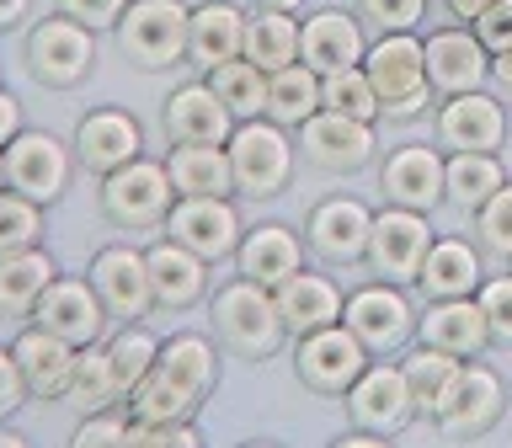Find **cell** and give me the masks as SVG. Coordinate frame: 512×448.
Segmentation results:
<instances>
[{
	"label": "cell",
	"instance_id": "cell-16",
	"mask_svg": "<svg viewBox=\"0 0 512 448\" xmlns=\"http://www.w3.org/2000/svg\"><path fill=\"white\" fill-rule=\"evenodd\" d=\"M235 112L219 102V91L208 80L176 86L166 96V139L171 144H230Z\"/></svg>",
	"mask_w": 512,
	"mask_h": 448
},
{
	"label": "cell",
	"instance_id": "cell-55",
	"mask_svg": "<svg viewBox=\"0 0 512 448\" xmlns=\"http://www.w3.org/2000/svg\"><path fill=\"white\" fill-rule=\"evenodd\" d=\"M256 6H272V11H294V6H304V0H256Z\"/></svg>",
	"mask_w": 512,
	"mask_h": 448
},
{
	"label": "cell",
	"instance_id": "cell-11",
	"mask_svg": "<svg viewBox=\"0 0 512 448\" xmlns=\"http://www.w3.org/2000/svg\"><path fill=\"white\" fill-rule=\"evenodd\" d=\"M411 411H416V400H411L406 368H395V363H368L358 384L347 390V416L368 432H384V438L406 427Z\"/></svg>",
	"mask_w": 512,
	"mask_h": 448
},
{
	"label": "cell",
	"instance_id": "cell-2",
	"mask_svg": "<svg viewBox=\"0 0 512 448\" xmlns=\"http://www.w3.org/2000/svg\"><path fill=\"white\" fill-rule=\"evenodd\" d=\"M187 38H192V11L182 0H128L118 22V43L139 70H171L187 54Z\"/></svg>",
	"mask_w": 512,
	"mask_h": 448
},
{
	"label": "cell",
	"instance_id": "cell-25",
	"mask_svg": "<svg viewBox=\"0 0 512 448\" xmlns=\"http://www.w3.org/2000/svg\"><path fill=\"white\" fill-rule=\"evenodd\" d=\"M144 262H150V288L160 310H187V304L203 299L208 262L198 251H187L182 240H160V246L144 251Z\"/></svg>",
	"mask_w": 512,
	"mask_h": 448
},
{
	"label": "cell",
	"instance_id": "cell-47",
	"mask_svg": "<svg viewBox=\"0 0 512 448\" xmlns=\"http://www.w3.org/2000/svg\"><path fill=\"white\" fill-rule=\"evenodd\" d=\"M475 38L486 43V54H507L512 48V0H496L491 11L475 16Z\"/></svg>",
	"mask_w": 512,
	"mask_h": 448
},
{
	"label": "cell",
	"instance_id": "cell-28",
	"mask_svg": "<svg viewBox=\"0 0 512 448\" xmlns=\"http://www.w3.org/2000/svg\"><path fill=\"white\" fill-rule=\"evenodd\" d=\"M235 262H240V278H251L262 288H278L283 278H294V272L304 267V251H299L294 230H283V224H256L251 235H240Z\"/></svg>",
	"mask_w": 512,
	"mask_h": 448
},
{
	"label": "cell",
	"instance_id": "cell-12",
	"mask_svg": "<svg viewBox=\"0 0 512 448\" xmlns=\"http://www.w3.org/2000/svg\"><path fill=\"white\" fill-rule=\"evenodd\" d=\"M91 288L102 294L112 320H144L155 310V288H150V262H144V251H128V246L96 251Z\"/></svg>",
	"mask_w": 512,
	"mask_h": 448
},
{
	"label": "cell",
	"instance_id": "cell-40",
	"mask_svg": "<svg viewBox=\"0 0 512 448\" xmlns=\"http://www.w3.org/2000/svg\"><path fill=\"white\" fill-rule=\"evenodd\" d=\"M70 400L80 411H107V406H118V379H112V358H107V347H80V358H75V384H70Z\"/></svg>",
	"mask_w": 512,
	"mask_h": 448
},
{
	"label": "cell",
	"instance_id": "cell-51",
	"mask_svg": "<svg viewBox=\"0 0 512 448\" xmlns=\"http://www.w3.org/2000/svg\"><path fill=\"white\" fill-rule=\"evenodd\" d=\"M491 6H496V0H448V11H454L459 22H475V16L491 11Z\"/></svg>",
	"mask_w": 512,
	"mask_h": 448
},
{
	"label": "cell",
	"instance_id": "cell-49",
	"mask_svg": "<svg viewBox=\"0 0 512 448\" xmlns=\"http://www.w3.org/2000/svg\"><path fill=\"white\" fill-rule=\"evenodd\" d=\"M32 390H27V379H22V363H16V352L11 347H0V422L22 406Z\"/></svg>",
	"mask_w": 512,
	"mask_h": 448
},
{
	"label": "cell",
	"instance_id": "cell-13",
	"mask_svg": "<svg viewBox=\"0 0 512 448\" xmlns=\"http://www.w3.org/2000/svg\"><path fill=\"white\" fill-rule=\"evenodd\" d=\"M32 315H38L43 331L64 336L70 347H91L96 336H102V326H107V304L91 288V278H54L43 288V299H38Z\"/></svg>",
	"mask_w": 512,
	"mask_h": 448
},
{
	"label": "cell",
	"instance_id": "cell-41",
	"mask_svg": "<svg viewBox=\"0 0 512 448\" xmlns=\"http://www.w3.org/2000/svg\"><path fill=\"white\" fill-rule=\"evenodd\" d=\"M107 358H112V379H118V395L128 400V390L150 374L155 358H160V342L150 331H139V326H128L123 336H112L107 342Z\"/></svg>",
	"mask_w": 512,
	"mask_h": 448
},
{
	"label": "cell",
	"instance_id": "cell-56",
	"mask_svg": "<svg viewBox=\"0 0 512 448\" xmlns=\"http://www.w3.org/2000/svg\"><path fill=\"white\" fill-rule=\"evenodd\" d=\"M0 182H6V150H0Z\"/></svg>",
	"mask_w": 512,
	"mask_h": 448
},
{
	"label": "cell",
	"instance_id": "cell-17",
	"mask_svg": "<svg viewBox=\"0 0 512 448\" xmlns=\"http://www.w3.org/2000/svg\"><path fill=\"white\" fill-rule=\"evenodd\" d=\"M139 150H144V134L134 123V112H123V107H96L75 128V155H80V166H86V171L107 176V171L128 166Z\"/></svg>",
	"mask_w": 512,
	"mask_h": 448
},
{
	"label": "cell",
	"instance_id": "cell-23",
	"mask_svg": "<svg viewBox=\"0 0 512 448\" xmlns=\"http://www.w3.org/2000/svg\"><path fill=\"white\" fill-rule=\"evenodd\" d=\"M416 331H422L427 347H443V352H454V358H475V352H486V342H491V320L480 310V299H470V294L432 299V310L416 320Z\"/></svg>",
	"mask_w": 512,
	"mask_h": 448
},
{
	"label": "cell",
	"instance_id": "cell-21",
	"mask_svg": "<svg viewBox=\"0 0 512 448\" xmlns=\"http://www.w3.org/2000/svg\"><path fill=\"white\" fill-rule=\"evenodd\" d=\"M363 54H368L363 27L352 22L347 11H315L310 22L299 27V59L310 64L315 75L352 70V64H363Z\"/></svg>",
	"mask_w": 512,
	"mask_h": 448
},
{
	"label": "cell",
	"instance_id": "cell-42",
	"mask_svg": "<svg viewBox=\"0 0 512 448\" xmlns=\"http://www.w3.org/2000/svg\"><path fill=\"white\" fill-rule=\"evenodd\" d=\"M43 240V203L22 192H0V251H22Z\"/></svg>",
	"mask_w": 512,
	"mask_h": 448
},
{
	"label": "cell",
	"instance_id": "cell-4",
	"mask_svg": "<svg viewBox=\"0 0 512 448\" xmlns=\"http://www.w3.org/2000/svg\"><path fill=\"white\" fill-rule=\"evenodd\" d=\"M171 171L166 160H144L134 155L128 166L107 171L102 176V208L112 224L123 230H150V224H166L171 219Z\"/></svg>",
	"mask_w": 512,
	"mask_h": 448
},
{
	"label": "cell",
	"instance_id": "cell-18",
	"mask_svg": "<svg viewBox=\"0 0 512 448\" xmlns=\"http://www.w3.org/2000/svg\"><path fill=\"white\" fill-rule=\"evenodd\" d=\"M496 416H502V379L480 363H464L454 395L443 400V411L432 422L443 427V438H480Z\"/></svg>",
	"mask_w": 512,
	"mask_h": 448
},
{
	"label": "cell",
	"instance_id": "cell-9",
	"mask_svg": "<svg viewBox=\"0 0 512 448\" xmlns=\"http://www.w3.org/2000/svg\"><path fill=\"white\" fill-rule=\"evenodd\" d=\"M64 182H70V150L54 134H38V128H22L6 144V187L22 192L32 203H54Z\"/></svg>",
	"mask_w": 512,
	"mask_h": 448
},
{
	"label": "cell",
	"instance_id": "cell-6",
	"mask_svg": "<svg viewBox=\"0 0 512 448\" xmlns=\"http://www.w3.org/2000/svg\"><path fill=\"white\" fill-rule=\"evenodd\" d=\"M96 64V38L91 27H80L75 16H48L27 32V70L38 75V86H54V91H70L91 75Z\"/></svg>",
	"mask_w": 512,
	"mask_h": 448
},
{
	"label": "cell",
	"instance_id": "cell-7",
	"mask_svg": "<svg viewBox=\"0 0 512 448\" xmlns=\"http://www.w3.org/2000/svg\"><path fill=\"white\" fill-rule=\"evenodd\" d=\"M432 251V230H427V214H416V208H384L374 214V235H368V262L384 283H416V272H422Z\"/></svg>",
	"mask_w": 512,
	"mask_h": 448
},
{
	"label": "cell",
	"instance_id": "cell-53",
	"mask_svg": "<svg viewBox=\"0 0 512 448\" xmlns=\"http://www.w3.org/2000/svg\"><path fill=\"white\" fill-rule=\"evenodd\" d=\"M27 6H32V0H0V32L22 22V16H27Z\"/></svg>",
	"mask_w": 512,
	"mask_h": 448
},
{
	"label": "cell",
	"instance_id": "cell-14",
	"mask_svg": "<svg viewBox=\"0 0 512 448\" xmlns=\"http://www.w3.org/2000/svg\"><path fill=\"white\" fill-rule=\"evenodd\" d=\"M342 320L352 326V336H358L368 352L400 347V342L411 336V326H416L411 304H406V294H400L395 283H368V288H358V294L342 304Z\"/></svg>",
	"mask_w": 512,
	"mask_h": 448
},
{
	"label": "cell",
	"instance_id": "cell-31",
	"mask_svg": "<svg viewBox=\"0 0 512 448\" xmlns=\"http://www.w3.org/2000/svg\"><path fill=\"white\" fill-rule=\"evenodd\" d=\"M416 288L427 299H459V294H475L480 288V256L470 240H432L422 272H416Z\"/></svg>",
	"mask_w": 512,
	"mask_h": 448
},
{
	"label": "cell",
	"instance_id": "cell-22",
	"mask_svg": "<svg viewBox=\"0 0 512 448\" xmlns=\"http://www.w3.org/2000/svg\"><path fill=\"white\" fill-rule=\"evenodd\" d=\"M368 235H374V214L358 198H326L310 214V246L326 262H363L368 256Z\"/></svg>",
	"mask_w": 512,
	"mask_h": 448
},
{
	"label": "cell",
	"instance_id": "cell-27",
	"mask_svg": "<svg viewBox=\"0 0 512 448\" xmlns=\"http://www.w3.org/2000/svg\"><path fill=\"white\" fill-rule=\"evenodd\" d=\"M272 299H278V315L294 336H310L320 326H331V320H342V294H336V283L320 278V272H304V267L272 288Z\"/></svg>",
	"mask_w": 512,
	"mask_h": 448
},
{
	"label": "cell",
	"instance_id": "cell-32",
	"mask_svg": "<svg viewBox=\"0 0 512 448\" xmlns=\"http://www.w3.org/2000/svg\"><path fill=\"white\" fill-rule=\"evenodd\" d=\"M54 256L38 246L0 251V315H32L43 299V288L54 283Z\"/></svg>",
	"mask_w": 512,
	"mask_h": 448
},
{
	"label": "cell",
	"instance_id": "cell-26",
	"mask_svg": "<svg viewBox=\"0 0 512 448\" xmlns=\"http://www.w3.org/2000/svg\"><path fill=\"white\" fill-rule=\"evenodd\" d=\"M438 134L448 150H496L507 134V118L486 91H459L438 112Z\"/></svg>",
	"mask_w": 512,
	"mask_h": 448
},
{
	"label": "cell",
	"instance_id": "cell-54",
	"mask_svg": "<svg viewBox=\"0 0 512 448\" xmlns=\"http://www.w3.org/2000/svg\"><path fill=\"white\" fill-rule=\"evenodd\" d=\"M0 448H27L22 432H0Z\"/></svg>",
	"mask_w": 512,
	"mask_h": 448
},
{
	"label": "cell",
	"instance_id": "cell-30",
	"mask_svg": "<svg viewBox=\"0 0 512 448\" xmlns=\"http://www.w3.org/2000/svg\"><path fill=\"white\" fill-rule=\"evenodd\" d=\"M166 171H171L176 198H224L235 187V166L224 144H176Z\"/></svg>",
	"mask_w": 512,
	"mask_h": 448
},
{
	"label": "cell",
	"instance_id": "cell-43",
	"mask_svg": "<svg viewBox=\"0 0 512 448\" xmlns=\"http://www.w3.org/2000/svg\"><path fill=\"white\" fill-rule=\"evenodd\" d=\"M475 235H480V246H486V251L512 256V187L507 182L475 208Z\"/></svg>",
	"mask_w": 512,
	"mask_h": 448
},
{
	"label": "cell",
	"instance_id": "cell-37",
	"mask_svg": "<svg viewBox=\"0 0 512 448\" xmlns=\"http://www.w3.org/2000/svg\"><path fill=\"white\" fill-rule=\"evenodd\" d=\"M155 368L166 379H176L192 400H208V390H214L219 368H214V347L203 342V336H171L166 347H160Z\"/></svg>",
	"mask_w": 512,
	"mask_h": 448
},
{
	"label": "cell",
	"instance_id": "cell-34",
	"mask_svg": "<svg viewBox=\"0 0 512 448\" xmlns=\"http://www.w3.org/2000/svg\"><path fill=\"white\" fill-rule=\"evenodd\" d=\"M400 368H406V384H411L416 411L438 416V411H443V400L454 395L459 374H464V358H454V352H443V347H427V342H422Z\"/></svg>",
	"mask_w": 512,
	"mask_h": 448
},
{
	"label": "cell",
	"instance_id": "cell-1",
	"mask_svg": "<svg viewBox=\"0 0 512 448\" xmlns=\"http://www.w3.org/2000/svg\"><path fill=\"white\" fill-rule=\"evenodd\" d=\"M214 331L230 352H240V358H272L288 326L278 315L272 288L251 283V278H235L214 294Z\"/></svg>",
	"mask_w": 512,
	"mask_h": 448
},
{
	"label": "cell",
	"instance_id": "cell-5",
	"mask_svg": "<svg viewBox=\"0 0 512 448\" xmlns=\"http://www.w3.org/2000/svg\"><path fill=\"white\" fill-rule=\"evenodd\" d=\"M230 166H235V187L246 198H272V192L288 187L294 176V144H288L283 123H262V118H246L230 134Z\"/></svg>",
	"mask_w": 512,
	"mask_h": 448
},
{
	"label": "cell",
	"instance_id": "cell-44",
	"mask_svg": "<svg viewBox=\"0 0 512 448\" xmlns=\"http://www.w3.org/2000/svg\"><path fill=\"white\" fill-rule=\"evenodd\" d=\"M128 427H134V416L128 406H107V411H86V422L75 427V448H91V443H128Z\"/></svg>",
	"mask_w": 512,
	"mask_h": 448
},
{
	"label": "cell",
	"instance_id": "cell-3",
	"mask_svg": "<svg viewBox=\"0 0 512 448\" xmlns=\"http://www.w3.org/2000/svg\"><path fill=\"white\" fill-rule=\"evenodd\" d=\"M363 70L379 91V107L390 118H416L427 107V43H416L411 32H390L363 54Z\"/></svg>",
	"mask_w": 512,
	"mask_h": 448
},
{
	"label": "cell",
	"instance_id": "cell-10",
	"mask_svg": "<svg viewBox=\"0 0 512 448\" xmlns=\"http://www.w3.org/2000/svg\"><path fill=\"white\" fill-rule=\"evenodd\" d=\"M299 150L320 171H358L363 160L374 155V123L320 107L315 118L299 123Z\"/></svg>",
	"mask_w": 512,
	"mask_h": 448
},
{
	"label": "cell",
	"instance_id": "cell-8",
	"mask_svg": "<svg viewBox=\"0 0 512 448\" xmlns=\"http://www.w3.org/2000/svg\"><path fill=\"white\" fill-rule=\"evenodd\" d=\"M299 379L310 384V390H320V395H347L352 384H358V374L368 368V347L352 336V326L342 320V326H320V331H310L299 342Z\"/></svg>",
	"mask_w": 512,
	"mask_h": 448
},
{
	"label": "cell",
	"instance_id": "cell-36",
	"mask_svg": "<svg viewBox=\"0 0 512 448\" xmlns=\"http://www.w3.org/2000/svg\"><path fill=\"white\" fill-rule=\"evenodd\" d=\"M502 182V160L491 150H454V160H443V198H454L464 214L486 203Z\"/></svg>",
	"mask_w": 512,
	"mask_h": 448
},
{
	"label": "cell",
	"instance_id": "cell-39",
	"mask_svg": "<svg viewBox=\"0 0 512 448\" xmlns=\"http://www.w3.org/2000/svg\"><path fill=\"white\" fill-rule=\"evenodd\" d=\"M320 107H331V112H347V118H363V123H374L379 118V91H374V80H368L363 64H352V70H336V75H320Z\"/></svg>",
	"mask_w": 512,
	"mask_h": 448
},
{
	"label": "cell",
	"instance_id": "cell-29",
	"mask_svg": "<svg viewBox=\"0 0 512 448\" xmlns=\"http://www.w3.org/2000/svg\"><path fill=\"white\" fill-rule=\"evenodd\" d=\"M240 48H246V11H235L230 0H208L192 11L187 54L198 59V70H219V64L240 59Z\"/></svg>",
	"mask_w": 512,
	"mask_h": 448
},
{
	"label": "cell",
	"instance_id": "cell-45",
	"mask_svg": "<svg viewBox=\"0 0 512 448\" xmlns=\"http://www.w3.org/2000/svg\"><path fill=\"white\" fill-rule=\"evenodd\" d=\"M358 11H363L379 32H411L416 22H422L427 0H358Z\"/></svg>",
	"mask_w": 512,
	"mask_h": 448
},
{
	"label": "cell",
	"instance_id": "cell-48",
	"mask_svg": "<svg viewBox=\"0 0 512 448\" xmlns=\"http://www.w3.org/2000/svg\"><path fill=\"white\" fill-rule=\"evenodd\" d=\"M59 11H64V16H75L80 27L102 32V27H118V22H123L128 0H59Z\"/></svg>",
	"mask_w": 512,
	"mask_h": 448
},
{
	"label": "cell",
	"instance_id": "cell-35",
	"mask_svg": "<svg viewBox=\"0 0 512 448\" xmlns=\"http://www.w3.org/2000/svg\"><path fill=\"white\" fill-rule=\"evenodd\" d=\"M320 112V75L310 64H283V70L267 75V118L283 128H299L304 118Z\"/></svg>",
	"mask_w": 512,
	"mask_h": 448
},
{
	"label": "cell",
	"instance_id": "cell-20",
	"mask_svg": "<svg viewBox=\"0 0 512 448\" xmlns=\"http://www.w3.org/2000/svg\"><path fill=\"white\" fill-rule=\"evenodd\" d=\"M11 352H16V363H22L27 390L38 395V400H64V395H70L80 347H70L64 336L43 331V326H32V331L16 336V347H11Z\"/></svg>",
	"mask_w": 512,
	"mask_h": 448
},
{
	"label": "cell",
	"instance_id": "cell-46",
	"mask_svg": "<svg viewBox=\"0 0 512 448\" xmlns=\"http://www.w3.org/2000/svg\"><path fill=\"white\" fill-rule=\"evenodd\" d=\"M480 310L491 320V342H512V278L480 283Z\"/></svg>",
	"mask_w": 512,
	"mask_h": 448
},
{
	"label": "cell",
	"instance_id": "cell-19",
	"mask_svg": "<svg viewBox=\"0 0 512 448\" xmlns=\"http://www.w3.org/2000/svg\"><path fill=\"white\" fill-rule=\"evenodd\" d=\"M491 75V54L475 32L464 27H443L427 38V80L438 86L443 96H459V91H480V80Z\"/></svg>",
	"mask_w": 512,
	"mask_h": 448
},
{
	"label": "cell",
	"instance_id": "cell-50",
	"mask_svg": "<svg viewBox=\"0 0 512 448\" xmlns=\"http://www.w3.org/2000/svg\"><path fill=\"white\" fill-rule=\"evenodd\" d=\"M16 134H22V102H16V96L0 86V150H6Z\"/></svg>",
	"mask_w": 512,
	"mask_h": 448
},
{
	"label": "cell",
	"instance_id": "cell-33",
	"mask_svg": "<svg viewBox=\"0 0 512 448\" xmlns=\"http://www.w3.org/2000/svg\"><path fill=\"white\" fill-rule=\"evenodd\" d=\"M256 70H283V64H294L299 59V22L288 11H272V6H262V11H251L246 16V48H240Z\"/></svg>",
	"mask_w": 512,
	"mask_h": 448
},
{
	"label": "cell",
	"instance_id": "cell-38",
	"mask_svg": "<svg viewBox=\"0 0 512 448\" xmlns=\"http://www.w3.org/2000/svg\"><path fill=\"white\" fill-rule=\"evenodd\" d=\"M208 86L219 91V102L230 107L235 118H262L267 112V70H256L246 54L219 64V70H208Z\"/></svg>",
	"mask_w": 512,
	"mask_h": 448
},
{
	"label": "cell",
	"instance_id": "cell-24",
	"mask_svg": "<svg viewBox=\"0 0 512 448\" xmlns=\"http://www.w3.org/2000/svg\"><path fill=\"white\" fill-rule=\"evenodd\" d=\"M379 187H384L390 203L427 214V208L443 198V160H438V150H427V144H400V150L384 160Z\"/></svg>",
	"mask_w": 512,
	"mask_h": 448
},
{
	"label": "cell",
	"instance_id": "cell-15",
	"mask_svg": "<svg viewBox=\"0 0 512 448\" xmlns=\"http://www.w3.org/2000/svg\"><path fill=\"white\" fill-rule=\"evenodd\" d=\"M166 224H171V240H182L203 262H224L240 246V214L230 208V198H176Z\"/></svg>",
	"mask_w": 512,
	"mask_h": 448
},
{
	"label": "cell",
	"instance_id": "cell-52",
	"mask_svg": "<svg viewBox=\"0 0 512 448\" xmlns=\"http://www.w3.org/2000/svg\"><path fill=\"white\" fill-rule=\"evenodd\" d=\"M491 80L502 91H512V48H507V54H491Z\"/></svg>",
	"mask_w": 512,
	"mask_h": 448
}]
</instances>
